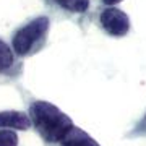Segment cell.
I'll use <instances>...</instances> for the list:
<instances>
[{
	"mask_svg": "<svg viewBox=\"0 0 146 146\" xmlns=\"http://www.w3.org/2000/svg\"><path fill=\"white\" fill-rule=\"evenodd\" d=\"M20 58L15 54L13 47L8 46L3 39H0V75H11L20 70V63L16 62Z\"/></svg>",
	"mask_w": 146,
	"mask_h": 146,
	"instance_id": "6",
	"label": "cell"
},
{
	"mask_svg": "<svg viewBox=\"0 0 146 146\" xmlns=\"http://www.w3.org/2000/svg\"><path fill=\"white\" fill-rule=\"evenodd\" d=\"M58 145L60 146H99V143L91 135H88L84 130H81L78 127H73L72 130L63 136V140Z\"/></svg>",
	"mask_w": 146,
	"mask_h": 146,
	"instance_id": "7",
	"label": "cell"
},
{
	"mask_svg": "<svg viewBox=\"0 0 146 146\" xmlns=\"http://www.w3.org/2000/svg\"><path fill=\"white\" fill-rule=\"evenodd\" d=\"M33 127L47 145H58L72 130L73 120L49 101H33L29 104Z\"/></svg>",
	"mask_w": 146,
	"mask_h": 146,
	"instance_id": "1",
	"label": "cell"
},
{
	"mask_svg": "<svg viewBox=\"0 0 146 146\" xmlns=\"http://www.w3.org/2000/svg\"><path fill=\"white\" fill-rule=\"evenodd\" d=\"M42 2L47 7V10L55 16L75 21L89 13L91 8V0H42Z\"/></svg>",
	"mask_w": 146,
	"mask_h": 146,
	"instance_id": "4",
	"label": "cell"
},
{
	"mask_svg": "<svg viewBox=\"0 0 146 146\" xmlns=\"http://www.w3.org/2000/svg\"><path fill=\"white\" fill-rule=\"evenodd\" d=\"M99 25L110 37H125L130 33V16L117 7H104L99 11Z\"/></svg>",
	"mask_w": 146,
	"mask_h": 146,
	"instance_id": "3",
	"label": "cell"
},
{
	"mask_svg": "<svg viewBox=\"0 0 146 146\" xmlns=\"http://www.w3.org/2000/svg\"><path fill=\"white\" fill-rule=\"evenodd\" d=\"M128 136H146V114L143 115V119L135 125V128L128 133Z\"/></svg>",
	"mask_w": 146,
	"mask_h": 146,
	"instance_id": "9",
	"label": "cell"
},
{
	"mask_svg": "<svg viewBox=\"0 0 146 146\" xmlns=\"http://www.w3.org/2000/svg\"><path fill=\"white\" fill-rule=\"evenodd\" d=\"M123 0H101V3L104 7H115V5H119V3H122Z\"/></svg>",
	"mask_w": 146,
	"mask_h": 146,
	"instance_id": "10",
	"label": "cell"
},
{
	"mask_svg": "<svg viewBox=\"0 0 146 146\" xmlns=\"http://www.w3.org/2000/svg\"><path fill=\"white\" fill-rule=\"evenodd\" d=\"M33 125L29 114L21 110H2L0 112V128H11V130L26 131Z\"/></svg>",
	"mask_w": 146,
	"mask_h": 146,
	"instance_id": "5",
	"label": "cell"
},
{
	"mask_svg": "<svg viewBox=\"0 0 146 146\" xmlns=\"http://www.w3.org/2000/svg\"><path fill=\"white\" fill-rule=\"evenodd\" d=\"M50 33V18L46 15L36 16L23 23L11 34V47L20 58L36 55L46 47Z\"/></svg>",
	"mask_w": 146,
	"mask_h": 146,
	"instance_id": "2",
	"label": "cell"
},
{
	"mask_svg": "<svg viewBox=\"0 0 146 146\" xmlns=\"http://www.w3.org/2000/svg\"><path fill=\"white\" fill-rule=\"evenodd\" d=\"M0 146H18V135L11 128L0 130Z\"/></svg>",
	"mask_w": 146,
	"mask_h": 146,
	"instance_id": "8",
	"label": "cell"
}]
</instances>
